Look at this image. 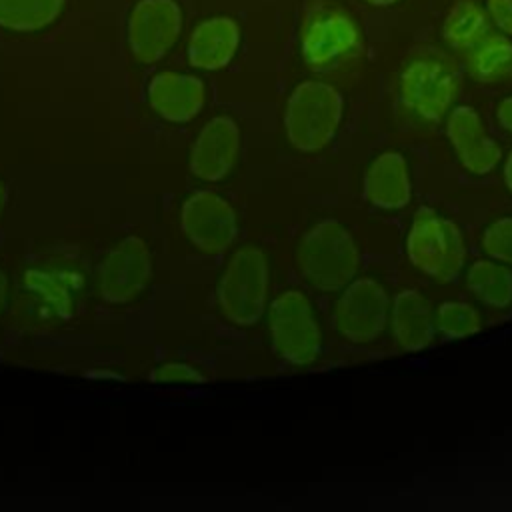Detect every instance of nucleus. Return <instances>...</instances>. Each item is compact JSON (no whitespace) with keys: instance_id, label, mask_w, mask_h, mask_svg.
Returning a JSON list of instances; mask_svg holds the SVG:
<instances>
[{"instance_id":"nucleus-1","label":"nucleus","mask_w":512,"mask_h":512,"mask_svg":"<svg viewBox=\"0 0 512 512\" xmlns=\"http://www.w3.org/2000/svg\"><path fill=\"white\" fill-rule=\"evenodd\" d=\"M300 276L316 290H342L360 268V250L354 236L334 218L312 224L296 246Z\"/></svg>"},{"instance_id":"nucleus-2","label":"nucleus","mask_w":512,"mask_h":512,"mask_svg":"<svg viewBox=\"0 0 512 512\" xmlns=\"http://www.w3.org/2000/svg\"><path fill=\"white\" fill-rule=\"evenodd\" d=\"M344 114L342 94L320 80L300 82L284 108V132L300 152L322 150L338 132Z\"/></svg>"},{"instance_id":"nucleus-3","label":"nucleus","mask_w":512,"mask_h":512,"mask_svg":"<svg viewBox=\"0 0 512 512\" xmlns=\"http://www.w3.org/2000/svg\"><path fill=\"white\" fill-rule=\"evenodd\" d=\"M406 256L424 276L450 282L462 272L466 260L464 236L452 220L422 206L412 216L406 234Z\"/></svg>"},{"instance_id":"nucleus-4","label":"nucleus","mask_w":512,"mask_h":512,"mask_svg":"<svg viewBox=\"0 0 512 512\" xmlns=\"http://www.w3.org/2000/svg\"><path fill=\"white\" fill-rule=\"evenodd\" d=\"M270 270L266 254L256 246H244L228 260L216 288L222 316L236 326L256 324L266 308Z\"/></svg>"},{"instance_id":"nucleus-5","label":"nucleus","mask_w":512,"mask_h":512,"mask_svg":"<svg viewBox=\"0 0 512 512\" xmlns=\"http://www.w3.org/2000/svg\"><path fill=\"white\" fill-rule=\"evenodd\" d=\"M268 330L276 354L294 366L312 364L322 348V334L310 300L300 290H284L268 310Z\"/></svg>"},{"instance_id":"nucleus-6","label":"nucleus","mask_w":512,"mask_h":512,"mask_svg":"<svg viewBox=\"0 0 512 512\" xmlns=\"http://www.w3.org/2000/svg\"><path fill=\"white\" fill-rule=\"evenodd\" d=\"M390 318V298L374 278H356L342 288L332 324L350 344H370L386 328Z\"/></svg>"},{"instance_id":"nucleus-7","label":"nucleus","mask_w":512,"mask_h":512,"mask_svg":"<svg viewBox=\"0 0 512 512\" xmlns=\"http://www.w3.org/2000/svg\"><path fill=\"white\" fill-rule=\"evenodd\" d=\"M456 94L458 76L442 56H418L400 74L402 102L428 122L444 118Z\"/></svg>"},{"instance_id":"nucleus-8","label":"nucleus","mask_w":512,"mask_h":512,"mask_svg":"<svg viewBox=\"0 0 512 512\" xmlns=\"http://www.w3.org/2000/svg\"><path fill=\"white\" fill-rule=\"evenodd\" d=\"M180 226L186 238L206 254L228 250L238 236L234 208L212 190H198L184 200Z\"/></svg>"},{"instance_id":"nucleus-9","label":"nucleus","mask_w":512,"mask_h":512,"mask_svg":"<svg viewBox=\"0 0 512 512\" xmlns=\"http://www.w3.org/2000/svg\"><path fill=\"white\" fill-rule=\"evenodd\" d=\"M150 274L148 246L138 236H126L104 256L98 268V292L108 304H126L146 288Z\"/></svg>"},{"instance_id":"nucleus-10","label":"nucleus","mask_w":512,"mask_h":512,"mask_svg":"<svg viewBox=\"0 0 512 512\" xmlns=\"http://www.w3.org/2000/svg\"><path fill=\"white\" fill-rule=\"evenodd\" d=\"M182 14L174 0H140L128 20V44L138 62L160 60L176 42Z\"/></svg>"},{"instance_id":"nucleus-11","label":"nucleus","mask_w":512,"mask_h":512,"mask_svg":"<svg viewBox=\"0 0 512 512\" xmlns=\"http://www.w3.org/2000/svg\"><path fill=\"white\" fill-rule=\"evenodd\" d=\"M358 42L360 32L348 14L322 10L302 30V56L310 68L322 70L350 54Z\"/></svg>"},{"instance_id":"nucleus-12","label":"nucleus","mask_w":512,"mask_h":512,"mask_svg":"<svg viewBox=\"0 0 512 512\" xmlns=\"http://www.w3.org/2000/svg\"><path fill=\"white\" fill-rule=\"evenodd\" d=\"M240 152V128L230 116H214L190 148V170L200 180L216 182L230 174Z\"/></svg>"},{"instance_id":"nucleus-13","label":"nucleus","mask_w":512,"mask_h":512,"mask_svg":"<svg viewBox=\"0 0 512 512\" xmlns=\"http://www.w3.org/2000/svg\"><path fill=\"white\" fill-rule=\"evenodd\" d=\"M446 136L458 162L470 174H488L502 160L500 146L486 134L484 122L472 106H456L448 114Z\"/></svg>"},{"instance_id":"nucleus-14","label":"nucleus","mask_w":512,"mask_h":512,"mask_svg":"<svg viewBox=\"0 0 512 512\" xmlns=\"http://www.w3.org/2000/svg\"><path fill=\"white\" fill-rule=\"evenodd\" d=\"M364 198L378 210H400L412 198L408 162L400 152L378 154L364 172Z\"/></svg>"},{"instance_id":"nucleus-15","label":"nucleus","mask_w":512,"mask_h":512,"mask_svg":"<svg viewBox=\"0 0 512 512\" xmlns=\"http://www.w3.org/2000/svg\"><path fill=\"white\" fill-rule=\"evenodd\" d=\"M148 100L152 110L164 120L188 122L200 114L206 100V88L196 76L162 72L152 78Z\"/></svg>"},{"instance_id":"nucleus-16","label":"nucleus","mask_w":512,"mask_h":512,"mask_svg":"<svg viewBox=\"0 0 512 512\" xmlns=\"http://www.w3.org/2000/svg\"><path fill=\"white\" fill-rule=\"evenodd\" d=\"M390 326L394 342L404 352H420L434 340V316L430 302L418 290H402L390 302Z\"/></svg>"},{"instance_id":"nucleus-17","label":"nucleus","mask_w":512,"mask_h":512,"mask_svg":"<svg viewBox=\"0 0 512 512\" xmlns=\"http://www.w3.org/2000/svg\"><path fill=\"white\" fill-rule=\"evenodd\" d=\"M240 44V28L232 18L216 16L200 22L188 40V62L200 70H220L230 64Z\"/></svg>"},{"instance_id":"nucleus-18","label":"nucleus","mask_w":512,"mask_h":512,"mask_svg":"<svg viewBox=\"0 0 512 512\" xmlns=\"http://www.w3.org/2000/svg\"><path fill=\"white\" fill-rule=\"evenodd\" d=\"M466 288L484 306L502 310L512 304V272L492 258L470 264Z\"/></svg>"},{"instance_id":"nucleus-19","label":"nucleus","mask_w":512,"mask_h":512,"mask_svg":"<svg viewBox=\"0 0 512 512\" xmlns=\"http://www.w3.org/2000/svg\"><path fill=\"white\" fill-rule=\"evenodd\" d=\"M490 18L474 0H458L444 20L442 36L456 50H470L488 36Z\"/></svg>"},{"instance_id":"nucleus-20","label":"nucleus","mask_w":512,"mask_h":512,"mask_svg":"<svg viewBox=\"0 0 512 512\" xmlns=\"http://www.w3.org/2000/svg\"><path fill=\"white\" fill-rule=\"evenodd\" d=\"M468 70L480 82H500L512 76V42L506 36H484L468 54Z\"/></svg>"},{"instance_id":"nucleus-21","label":"nucleus","mask_w":512,"mask_h":512,"mask_svg":"<svg viewBox=\"0 0 512 512\" xmlns=\"http://www.w3.org/2000/svg\"><path fill=\"white\" fill-rule=\"evenodd\" d=\"M64 0H0V26L30 32L48 26Z\"/></svg>"},{"instance_id":"nucleus-22","label":"nucleus","mask_w":512,"mask_h":512,"mask_svg":"<svg viewBox=\"0 0 512 512\" xmlns=\"http://www.w3.org/2000/svg\"><path fill=\"white\" fill-rule=\"evenodd\" d=\"M434 326L448 340H460L474 336L482 328L480 312L462 300H446L438 304L434 314Z\"/></svg>"},{"instance_id":"nucleus-23","label":"nucleus","mask_w":512,"mask_h":512,"mask_svg":"<svg viewBox=\"0 0 512 512\" xmlns=\"http://www.w3.org/2000/svg\"><path fill=\"white\" fill-rule=\"evenodd\" d=\"M482 250L496 262L512 266V216H502L482 232Z\"/></svg>"},{"instance_id":"nucleus-24","label":"nucleus","mask_w":512,"mask_h":512,"mask_svg":"<svg viewBox=\"0 0 512 512\" xmlns=\"http://www.w3.org/2000/svg\"><path fill=\"white\" fill-rule=\"evenodd\" d=\"M152 380L162 382V384H174V382L176 384H200V382H204V376L190 364L166 362V364H160L158 368H154Z\"/></svg>"},{"instance_id":"nucleus-25","label":"nucleus","mask_w":512,"mask_h":512,"mask_svg":"<svg viewBox=\"0 0 512 512\" xmlns=\"http://www.w3.org/2000/svg\"><path fill=\"white\" fill-rule=\"evenodd\" d=\"M488 18L506 34H512V0H486Z\"/></svg>"},{"instance_id":"nucleus-26","label":"nucleus","mask_w":512,"mask_h":512,"mask_svg":"<svg viewBox=\"0 0 512 512\" xmlns=\"http://www.w3.org/2000/svg\"><path fill=\"white\" fill-rule=\"evenodd\" d=\"M496 120H498L500 128H504L506 132L512 134V96L504 98V100L496 106Z\"/></svg>"},{"instance_id":"nucleus-27","label":"nucleus","mask_w":512,"mask_h":512,"mask_svg":"<svg viewBox=\"0 0 512 512\" xmlns=\"http://www.w3.org/2000/svg\"><path fill=\"white\" fill-rule=\"evenodd\" d=\"M502 176H504V184H506V188L512 192V150L508 152V156H506V160H504Z\"/></svg>"},{"instance_id":"nucleus-28","label":"nucleus","mask_w":512,"mask_h":512,"mask_svg":"<svg viewBox=\"0 0 512 512\" xmlns=\"http://www.w3.org/2000/svg\"><path fill=\"white\" fill-rule=\"evenodd\" d=\"M6 302H8V278H6V274L0 270V314H2L4 308H6Z\"/></svg>"},{"instance_id":"nucleus-29","label":"nucleus","mask_w":512,"mask_h":512,"mask_svg":"<svg viewBox=\"0 0 512 512\" xmlns=\"http://www.w3.org/2000/svg\"><path fill=\"white\" fill-rule=\"evenodd\" d=\"M4 204H6V184L0 180V214H2Z\"/></svg>"},{"instance_id":"nucleus-30","label":"nucleus","mask_w":512,"mask_h":512,"mask_svg":"<svg viewBox=\"0 0 512 512\" xmlns=\"http://www.w3.org/2000/svg\"><path fill=\"white\" fill-rule=\"evenodd\" d=\"M368 4H372V6H390V4H394L396 0H366Z\"/></svg>"}]
</instances>
